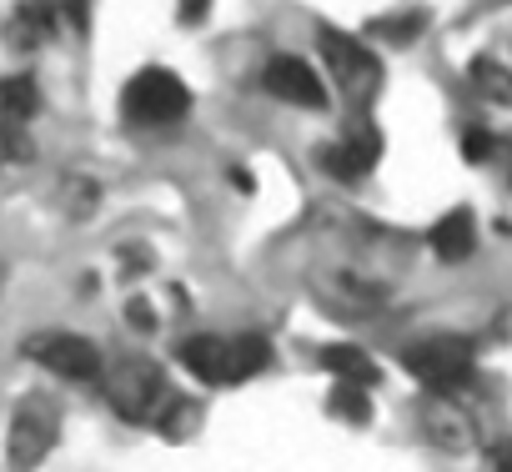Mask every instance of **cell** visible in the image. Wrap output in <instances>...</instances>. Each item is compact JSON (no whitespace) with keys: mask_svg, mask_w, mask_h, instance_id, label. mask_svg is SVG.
I'll return each instance as SVG.
<instances>
[{"mask_svg":"<svg viewBox=\"0 0 512 472\" xmlns=\"http://www.w3.org/2000/svg\"><path fill=\"white\" fill-rule=\"evenodd\" d=\"M427 242H432V252H437L442 262L472 257V247H477V216H472V206L442 211V216L432 221V231H427Z\"/></svg>","mask_w":512,"mask_h":472,"instance_id":"cell-9","label":"cell"},{"mask_svg":"<svg viewBox=\"0 0 512 472\" xmlns=\"http://www.w3.org/2000/svg\"><path fill=\"white\" fill-rule=\"evenodd\" d=\"M181 362L211 382V387H231L246 382L256 372L272 367V342L256 337V332H236V337H186L181 342Z\"/></svg>","mask_w":512,"mask_h":472,"instance_id":"cell-1","label":"cell"},{"mask_svg":"<svg viewBox=\"0 0 512 472\" xmlns=\"http://www.w3.org/2000/svg\"><path fill=\"white\" fill-rule=\"evenodd\" d=\"M126 317L136 322V332H151V327H156V312H151V302H146V297H136V302L126 307Z\"/></svg>","mask_w":512,"mask_h":472,"instance_id":"cell-15","label":"cell"},{"mask_svg":"<svg viewBox=\"0 0 512 472\" xmlns=\"http://www.w3.org/2000/svg\"><path fill=\"white\" fill-rule=\"evenodd\" d=\"M332 407H337V417H357V422L372 417V412H367V397H362L357 382H342V387L332 392Z\"/></svg>","mask_w":512,"mask_h":472,"instance_id":"cell-12","label":"cell"},{"mask_svg":"<svg viewBox=\"0 0 512 472\" xmlns=\"http://www.w3.org/2000/svg\"><path fill=\"white\" fill-rule=\"evenodd\" d=\"M26 352L46 367V372H56V377H66V382H96L101 377V352H96V342H86V337H76V332H41V337H31L26 342Z\"/></svg>","mask_w":512,"mask_h":472,"instance_id":"cell-6","label":"cell"},{"mask_svg":"<svg viewBox=\"0 0 512 472\" xmlns=\"http://www.w3.org/2000/svg\"><path fill=\"white\" fill-rule=\"evenodd\" d=\"M322 362H327V372H337L342 382H357V387H372V382H377L372 357H367V352H357V347H327V352H322Z\"/></svg>","mask_w":512,"mask_h":472,"instance_id":"cell-11","label":"cell"},{"mask_svg":"<svg viewBox=\"0 0 512 472\" xmlns=\"http://www.w3.org/2000/svg\"><path fill=\"white\" fill-rule=\"evenodd\" d=\"M377 151H382V141L367 131V121H357L342 141L322 146V166H327L332 176H342V181H357V176H367V171L377 166Z\"/></svg>","mask_w":512,"mask_h":472,"instance_id":"cell-8","label":"cell"},{"mask_svg":"<svg viewBox=\"0 0 512 472\" xmlns=\"http://www.w3.org/2000/svg\"><path fill=\"white\" fill-rule=\"evenodd\" d=\"M462 156H467V161H487V156H492V136H487L482 126H472V131L462 136Z\"/></svg>","mask_w":512,"mask_h":472,"instance_id":"cell-14","label":"cell"},{"mask_svg":"<svg viewBox=\"0 0 512 472\" xmlns=\"http://www.w3.org/2000/svg\"><path fill=\"white\" fill-rule=\"evenodd\" d=\"M181 6H186L181 21H201V16H206V0H181Z\"/></svg>","mask_w":512,"mask_h":472,"instance_id":"cell-16","label":"cell"},{"mask_svg":"<svg viewBox=\"0 0 512 472\" xmlns=\"http://www.w3.org/2000/svg\"><path fill=\"white\" fill-rule=\"evenodd\" d=\"M262 91L282 106H297V111H327V101H332L327 76L302 56H272L262 66Z\"/></svg>","mask_w":512,"mask_h":472,"instance_id":"cell-5","label":"cell"},{"mask_svg":"<svg viewBox=\"0 0 512 472\" xmlns=\"http://www.w3.org/2000/svg\"><path fill=\"white\" fill-rule=\"evenodd\" d=\"M492 462H497V472H512V442H502V447H497V457H492Z\"/></svg>","mask_w":512,"mask_h":472,"instance_id":"cell-17","label":"cell"},{"mask_svg":"<svg viewBox=\"0 0 512 472\" xmlns=\"http://www.w3.org/2000/svg\"><path fill=\"white\" fill-rule=\"evenodd\" d=\"M402 367H407L417 382H427L432 392H452V387H462V382L472 377V357H467L457 342H422V347H412V352L402 357Z\"/></svg>","mask_w":512,"mask_h":472,"instance_id":"cell-7","label":"cell"},{"mask_svg":"<svg viewBox=\"0 0 512 472\" xmlns=\"http://www.w3.org/2000/svg\"><path fill=\"white\" fill-rule=\"evenodd\" d=\"M417 31H422V11H412V16H402V21H392V16H387V21H377V36H382V41H392V46H407Z\"/></svg>","mask_w":512,"mask_h":472,"instance_id":"cell-13","label":"cell"},{"mask_svg":"<svg viewBox=\"0 0 512 472\" xmlns=\"http://www.w3.org/2000/svg\"><path fill=\"white\" fill-rule=\"evenodd\" d=\"M317 46H322L332 86H342V96L367 111L382 96V56L367 41H357V36H347L337 26H317Z\"/></svg>","mask_w":512,"mask_h":472,"instance_id":"cell-3","label":"cell"},{"mask_svg":"<svg viewBox=\"0 0 512 472\" xmlns=\"http://www.w3.org/2000/svg\"><path fill=\"white\" fill-rule=\"evenodd\" d=\"M41 106V91L31 76H0V131H21Z\"/></svg>","mask_w":512,"mask_h":472,"instance_id":"cell-10","label":"cell"},{"mask_svg":"<svg viewBox=\"0 0 512 472\" xmlns=\"http://www.w3.org/2000/svg\"><path fill=\"white\" fill-rule=\"evenodd\" d=\"M121 116L141 131H161L191 116V86L171 66H146L121 91Z\"/></svg>","mask_w":512,"mask_h":472,"instance_id":"cell-2","label":"cell"},{"mask_svg":"<svg viewBox=\"0 0 512 472\" xmlns=\"http://www.w3.org/2000/svg\"><path fill=\"white\" fill-rule=\"evenodd\" d=\"M61 437V412L56 402L46 397H26L16 412H11V427H6V462L11 472H36L46 462V452L56 447Z\"/></svg>","mask_w":512,"mask_h":472,"instance_id":"cell-4","label":"cell"}]
</instances>
